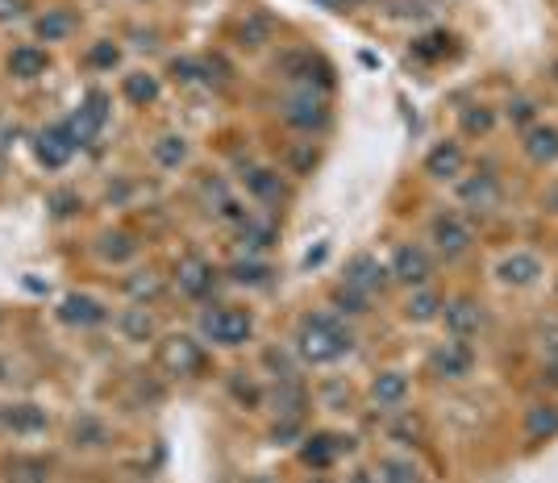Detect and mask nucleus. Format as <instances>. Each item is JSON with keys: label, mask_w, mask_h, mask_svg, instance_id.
<instances>
[{"label": "nucleus", "mask_w": 558, "mask_h": 483, "mask_svg": "<svg viewBox=\"0 0 558 483\" xmlns=\"http://www.w3.org/2000/svg\"><path fill=\"white\" fill-rule=\"evenodd\" d=\"M354 346L351 329H342L334 317L317 313V317H304L300 321V334H296V351H300L304 362H313V367H321V362H334L342 359V354Z\"/></svg>", "instance_id": "1"}, {"label": "nucleus", "mask_w": 558, "mask_h": 483, "mask_svg": "<svg viewBox=\"0 0 558 483\" xmlns=\"http://www.w3.org/2000/svg\"><path fill=\"white\" fill-rule=\"evenodd\" d=\"M200 329H205V338H213L217 346H242V342H250V334H255V317L246 313V309L221 304V309H208V313L200 317Z\"/></svg>", "instance_id": "2"}, {"label": "nucleus", "mask_w": 558, "mask_h": 483, "mask_svg": "<svg viewBox=\"0 0 558 483\" xmlns=\"http://www.w3.org/2000/svg\"><path fill=\"white\" fill-rule=\"evenodd\" d=\"M283 121L296 125V130H304V133H313V130H321V125L329 121V109H326V100H321V97L300 92V97H292L288 105H283Z\"/></svg>", "instance_id": "3"}, {"label": "nucleus", "mask_w": 558, "mask_h": 483, "mask_svg": "<svg viewBox=\"0 0 558 483\" xmlns=\"http://www.w3.org/2000/svg\"><path fill=\"white\" fill-rule=\"evenodd\" d=\"M158 362H163L171 375H192L205 367V354H200V346H196L192 338H167L163 351H158Z\"/></svg>", "instance_id": "4"}, {"label": "nucleus", "mask_w": 558, "mask_h": 483, "mask_svg": "<svg viewBox=\"0 0 558 483\" xmlns=\"http://www.w3.org/2000/svg\"><path fill=\"white\" fill-rule=\"evenodd\" d=\"M34 155H38V163H42L46 171H59V167H67V158L75 155V146H72V138H67L63 125H50V130L38 133Z\"/></svg>", "instance_id": "5"}, {"label": "nucleus", "mask_w": 558, "mask_h": 483, "mask_svg": "<svg viewBox=\"0 0 558 483\" xmlns=\"http://www.w3.org/2000/svg\"><path fill=\"white\" fill-rule=\"evenodd\" d=\"M351 446H354L351 437L313 434V437H304V446H300V459L309 462V467H329V462L338 459V450H351Z\"/></svg>", "instance_id": "6"}, {"label": "nucleus", "mask_w": 558, "mask_h": 483, "mask_svg": "<svg viewBox=\"0 0 558 483\" xmlns=\"http://www.w3.org/2000/svg\"><path fill=\"white\" fill-rule=\"evenodd\" d=\"M59 317L67 321V326H100V321H105V304L92 301V296H84V292H72V296L63 301Z\"/></svg>", "instance_id": "7"}, {"label": "nucleus", "mask_w": 558, "mask_h": 483, "mask_svg": "<svg viewBox=\"0 0 558 483\" xmlns=\"http://www.w3.org/2000/svg\"><path fill=\"white\" fill-rule=\"evenodd\" d=\"M392 275L401 284H425L429 279V258H425L421 246H401L396 258H392Z\"/></svg>", "instance_id": "8"}, {"label": "nucleus", "mask_w": 558, "mask_h": 483, "mask_svg": "<svg viewBox=\"0 0 558 483\" xmlns=\"http://www.w3.org/2000/svg\"><path fill=\"white\" fill-rule=\"evenodd\" d=\"M479 326H484V313H479V304L475 301H454L446 304V329L454 334V338H471V334H479Z\"/></svg>", "instance_id": "9"}, {"label": "nucleus", "mask_w": 558, "mask_h": 483, "mask_svg": "<svg viewBox=\"0 0 558 483\" xmlns=\"http://www.w3.org/2000/svg\"><path fill=\"white\" fill-rule=\"evenodd\" d=\"M384 279H388V271L371 258V254H359V258H351V267H346V284L359 292H376L384 288Z\"/></svg>", "instance_id": "10"}, {"label": "nucleus", "mask_w": 558, "mask_h": 483, "mask_svg": "<svg viewBox=\"0 0 558 483\" xmlns=\"http://www.w3.org/2000/svg\"><path fill=\"white\" fill-rule=\"evenodd\" d=\"M180 288L188 292V296H196V301H200V296H208V292H213V267L205 263V258H183L180 263Z\"/></svg>", "instance_id": "11"}, {"label": "nucleus", "mask_w": 558, "mask_h": 483, "mask_svg": "<svg viewBox=\"0 0 558 483\" xmlns=\"http://www.w3.org/2000/svg\"><path fill=\"white\" fill-rule=\"evenodd\" d=\"M50 59L42 47H17L9 55V75H17V80H38V75H46Z\"/></svg>", "instance_id": "12"}, {"label": "nucleus", "mask_w": 558, "mask_h": 483, "mask_svg": "<svg viewBox=\"0 0 558 483\" xmlns=\"http://www.w3.org/2000/svg\"><path fill=\"white\" fill-rule=\"evenodd\" d=\"M434 242H437V250L459 254V250H467V242H471V230H467V225L454 217V213H446V217H437V221H434Z\"/></svg>", "instance_id": "13"}, {"label": "nucleus", "mask_w": 558, "mask_h": 483, "mask_svg": "<svg viewBox=\"0 0 558 483\" xmlns=\"http://www.w3.org/2000/svg\"><path fill=\"white\" fill-rule=\"evenodd\" d=\"M0 421L9 425L13 434H42V429H46V409H38V404H13V409L0 412Z\"/></svg>", "instance_id": "14"}, {"label": "nucleus", "mask_w": 558, "mask_h": 483, "mask_svg": "<svg viewBox=\"0 0 558 483\" xmlns=\"http://www.w3.org/2000/svg\"><path fill=\"white\" fill-rule=\"evenodd\" d=\"M425 171H429V175H437V180H450V175H459V171H462V150H459V142H442L437 150H429V158H425Z\"/></svg>", "instance_id": "15"}, {"label": "nucleus", "mask_w": 558, "mask_h": 483, "mask_svg": "<svg viewBox=\"0 0 558 483\" xmlns=\"http://www.w3.org/2000/svg\"><path fill=\"white\" fill-rule=\"evenodd\" d=\"M371 396H376L384 409H396V404H404V396H409V379H404L401 371L376 375V384H371Z\"/></svg>", "instance_id": "16"}, {"label": "nucleus", "mask_w": 558, "mask_h": 483, "mask_svg": "<svg viewBox=\"0 0 558 483\" xmlns=\"http://www.w3.org/2000/svg\"><path fill=\"white\" fill-rule=\"evenodd\" d=\"M525 150H529L534 163H554L558 158V130H550V125H534V130L525 133Z\"/></svg>", "instance_id": "17"}, {"label": "nucleus", "mask_w": 558, "mask_h": 483, "mask_svg": "<svg viewBox=\"0 0 558 483\" xmlns=\"http://www.w3.org/2000/svg\"><path fill=\"white\" fill-rule=\"evenodd\" d=\"M38 38L42 42H63V38L75 30V13H67V9H46L42 17H38Z\"/></svg>", "instance_id": "18"}, {"label": "nucleus", "mask_w": 558, "mask_h": 483, "mask_svg": "<svg viewBox=\"0 0 558 483\" xmlns=\"http://www.w3.org/2000/svg\"><path fill=\"white\" fill-rule=\"evenodd\" d=\"M122 92H125V100H130V105L146 109V105H155V100H158V80L150 72H134V75H125Z\"/></svg>", "instance_id": "19"}, {"label": "nucleus", "mask_w": 558, "mask_h": 483, "mask_svg": "<svg viewBox=\"0 0 558 483\" xmlns=\"http://www.w3.org/2000/svg\"><path fill=\"white\" fill-rule=\"evenodd\" d=\"M537 275H542V263H537L534 254H512V258L500 263V279L504 284H534Z\"/></svg>", "instance_id": "20"}, {"label": "nucleus", "mask_w": 558, "mask_h": 483, "mask_svg": "<svg viewBox=\"0 0 558 483\" xmlns=\"http://www.w3.org/2000/svg\"><path fill=\"white\" fill-rule=\"evenodd\" d=\"M413 55L425 63H437V59H446V55H454V38L446 34V30H434V34H425L413 42Z\"/></svg>", "instance_id": "21"}, {"label": "nucleus", "mask_w": 558, "mask_h": 483, "mask_svg": "<svg viewBox=\"0 0 558 483\" xmlns=\"http://www.w3.org/2000/svg\"><path fill=\"white\" fill-rule=\"evenodd\" d=\"M13 483H50V462L42 459H13L9 462Z\"/></svg>", "instance_id": "22"}, {"label": "nucleus", "mask_w": 558, "mask_h": 483, "mask_svg": "<svg viewBox=\"0 0 558 483\" xmlns=\"http://www.w3.org/2000/svg\"><path fill=\"white\" fill-rule=\"evenodd\" d=\"M246 188L258 196V200H283V183H279L275 171H263L255 167L250 175H246Z\"/></svg>", "instance_id": "23"}, {"label": "nucleus", "mask_w": 558, "mask_h": 483, "mask_svg": "<svg viewBox=\"0 0 558 483\" xmlns=\"http://www.w3.org/2000/svg\"><path fill=\"white\" fill-rule=\"evenodd\" d=\"M434 367L442 375H467V367H471V351H467V346H459V342H450L446 351H437Z\"/></svg>", "instance_id": "24"}, {"label": "nucleus", "mask_w": 558, "mask_h": 483, "mask_svg": "<svg viewBox=\"0 0 558 483\" xmlns=\"http://www.w3.org/2000/svg\"><path fill=\"white\" fill-rule=\"evenodd\" d=\"M122 334L130 342H146L155 334V317L146 313V309H125L122 313Z\"/></svg>", "instance_id": "25"}, {"label": "nucleus", "mask_w": 558, "mask_h": 483, "mask_svg": "<svg viewBox=\"0 0 558 483\" xmlns=\"http://www.w3.org/2000/svg\"><path fill=\"white\" fill-rule=\"evenodd\" d=\"M525 429H529V437H554L558 434V409H550V404H537V409H529V421H525Z\"/></svg>", "instance_id": "26"}, {"label": "nucleus", "mask_w": 558, "mask_h": 483, "mask_svg": "<svg viewBox=\"0 0 558 483\" xmlns=\"http://www.w3.org/2000/svg\"><path fill=\"white\" fill-rule=\"evenodd\" d=\"M155 158L163 163V167H180L183 158H188V142L175 138V133H167V138H158L155 142Z\"/></svg>", "instance_id": "27"}, {"label": "nucleus", "mask_w": 558, "mask_h": 483, "mask_svg": "<svg viewBox=\"0 0 558 483\" xmlns=\"http://www.w3.org/2000/svg\"><path fill=\"white\" fill-rule=\"evenodd\" d=\"M134 250H138V242L130 233H105V242H100V254L113 258V263H125Z\"/></svg>", "instance_id": "28"}, {"label": "nucleus", "mask_w": 558, "mask_h": 483, "mask_svg": "<svg viewBox=\"0 0 558 483\" xmlns=\"http://www.w3.org/2000/svg\"><path fill=\"white\" fill-rule=\"evenodd\" d=\"M72 437H75V446H105V425L97 421V417H84V421H75V429H72Z\"/></svg>", "instance_id": "29"}, {"label": "nucleus", "mask_w": 558, "mask_h": 483, "mask_svg": "<svg viewBox=\"0 0 558 483\" xmlns=\"http://www.w3.org/2000/svg\"><path fill=\"white\" fill-rule=\"evenodd\" d=\"M384 483H421V471L409 459H388L384 462Z\"/></svg>", "instance_id": "30"}, {"label": "nucleus", "mask_w": 558, "mask_h": 483, "mask_svg": "<svg viewBox=\"0 0 558 483\" xmlns=\"http://www.w3.org/2000/svg\"><path fill=\"white\" fill-rule=\"evenodd\" d=\"M238 38H242V47H263V42L271 38V21L267 17H250V21H242Z\"/></svg>", "instance_id": "31"}, {"label": "nucleus", "mask_w": 558, "mask_h": 483, "mask_svg": "<svg viewBox=\"0 0 558 483\" xmlns=\"http://www.w3.org/2000/svg\"><path fill=\"white\" fill-rule=\"evenodd\" d=\"M437 304H442V301H437L434 292H421V296H413V301H409V309H404V313L413 317V321H429V317L437 313Z\"/></svg>", "instance_id": "32"}, {"label": "nucleus", "mask_w": 558, "mask_h": 483, "mask_svg": "<svg viewBox=\"0 0 558 483\" xmlns=\"http://www.w3.org/2000/svg\"><path fill=\"white\" fill-rule=\"evenodd\" d=\"M122 63V50L113 47V42H97V47L88 50V67H117Z\"/></svg>", "instance_id": "33"}, {"label": "nucleus", "mask_w": 558, "mask_h": 483, "mask_svg": "<svg viewBox=\"0 0 558 483\" xmlns=\"http://www.w3.org/2000/svg\"><path fill=\"white\" fill-rule=\"evenodd\" d=\"M334 301L342 304V313H367V292H359V288H338L334 292Z\"/></svg>", "instance_id": "34"}, {"label": "nucleus", "mask_w": 558, "mask_h": 483, "mask_svg": "<svg viewBox=\"0 0 558 483\" xmlns=\"http://www.w3.org/2000/svg\"><path fill=\"white\" fill-rule=\"evenodd\" d=\"M271 238H275L271 225H258V221H250V217L242 221V242L246 246H271Z\"/></svg>", "instance_id": "35"}, {"label": "nucleus", "mask_w": 558, "mask_h": 483, "mask_svg": "<svg viewBox=\"0 0 558 483\" xmlns=\"http://www.w3.org/2000/svg\"><path fill=\"white\" fill-rule=\"evenodd\" d=\"M230 275L238 279V284H263L271 271H267L263 263H233V267H230Z\"/></svg>", "instance_id": "36"}, {"label": "nucleus", "mask_w": 558, "mask_h": 483, "mask_svg": "<svg viewBox=\"0 0 558 483\" xmlns=\"http://www.w3.org/2000/svg\"><path fill=\"white\" fill-rule=\"evenodd\" d=\"M462 196H467L471 205H492V200H496V183H492V180H475V183L462 188Z\"/></svg>", "instance_id": "37"}, {"label": "nucleus", "mask_w": 558, "mask_h": 483, "mask_svg": "<svg viewBox=\"0 0 558 483\" xmlns=\"http://www.w3.org/2000/svg\"><path fill=\"white\" fill-rule=\"evenodd\" d=\"M46 205H50L55 217H72V213H80V196H75V192H55Z\"/></svg>", "instance_id": "38"}, {"label": "nucleus", "mask_w": 558, "mask_h": 483, "mask_svg": "<svg viewBox=\"0 0 558 483\" xmlns=\"http://www.w3.org/2000/svg\"><path fill=\"white\" fill-rule=\"evenodd\" d=\"M200 72H205V63H196V59H175L171 63V75H175L180 84H192Z\"/></svg>", "instance_id": "39"}, {"label": "nucleus", "mask_w": 558, "mask_h": 483, "mask_svg": "<svg viewBox=\"0 0 558 483\" xmlns=\"http://www.w3.org/2000/svg\"><path fill=\"white\" fill-rule=\"evenodd\" d=\"M462 130H467V133H487V130H492V113H487V109L462 113Z\"/></svg>", "instance_id": "40"}, {"label": "nucleus", "mask_w": 558, "mask_h": 483, "mask_svg": "<svg viewBox=\"0 0 558 483\" xmlns=\"http://www.w3.org/2000/svg\"><path fill=\"white\" fill-rule=\"evenodd\" d=\"M84 113H88V117H97L100 125H105V117H109V97H105V92H88Z\"/></svg>", "instance_id": "41"}, {"label": "nucleus", "mask_w": 558, "mask_h": 483, "mask_svg": "<svg viewBox=\"0 0 558 483\" xmlns=\"http://www.w3.org/2000/svg\"><path fill=\"white\" fill-rule=\"evenodd\" d=\"M130 292H134L138 301H142V296H155V292H158V279L150 275V271H138V275L130 279Z\"/></svg>", "instance_id": "42"}, {"label": "nucleus", "mask_w": 558, "mask_h": 483, "mask_svg": "<svg viewBox=\"0 0 558 483\" xmlns=\"http://www.w3.org/2000/svg\"><path fill=\"white\" fill-rule=\"evenodd\" d=\"M21 0H0V21H13V17H21Z\"/></svg>", "instance_id": "43"}, {"label": "nucleus", "mask_w": 558, "mask_h": 483, "mask_svg": "<svg viewBox=\"0 0 558 483\" xmlns=\"http://www.w3.org/2000/svg\"><path fill=\"white\" fill-rule=\"evenodd\" d=\"M233 396H238V400H246V404H258V392H255L250 384H242V379L233 384Z\"/></svg>", "instance_id": "44"}, {"label": "nucleus", "mask_w": 558, "mask_h": 483, "mask_svg": "<svg viewBox=\"0 0 558 483\" xmlns=\"http://www.w3.org/2000/svg\"><path fill=\"white\" fill-rule=\"evenodd\" d=\"M321 9H329V13H342V9H354L359 0H317Z\"/></svg>", "instance_id": "45"}, {"label": "nucleus", "mask_w": 558, "mask_h": 483, "mask_svg": "<svg viewBox=\"0 0 558 483\" xmlns=\"http://www.w3.org/2000/svg\"><path fill=\"white\" fill-rule=\"evenodd\" d=\"M512 117H517V121H525V117H534V109H529L525 100H517V105H512Z\"/></svg>", "instance_id": "46"}, {"label": "nucleus", "mask_w": 558, "mask_h": 483, "mask_svg": "<svg viewBox=\"0 0 558 483\" xmlns=\"http://www.w3.org/2000/svg\"><path fill=\"white\" fill-rule=\"evenodd\" d=\"M354 483H367V471H354Z\"/></svg>", "instance_id": "47"}, {"label": "nucleus", "mask_w": 558, "mask_h": 483, "mask_svg": "<svg viewBox=\"0 0 558 483\" xmlns=\"http://www.w3.org/2000/svg\"><path fill=\"white\" fill-rule=\"evenodd\" d=\"M0 379H4V359H0Z\"/></svg>", "instance_id": "48"}, {"label": "nucleus", "mask_w": 558, "mask_h": 483, "mask_svg": "<svg viewBox=\"0 0 558 483\" xmlns=\"http://www.w3.org/2000/svg\"><path fill=\"white\" fill-rule=\"evenodd\" d=\"M317 483H326V479H317Z\"/></svg>", "instance_id": "49"}]
</instances>
